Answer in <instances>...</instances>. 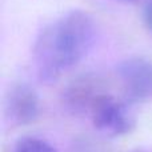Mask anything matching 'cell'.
Here are the masks:
<instances>
[{
    "mask_svg": "<svg viewBox=\"0 0 152 152\" xmlns=\"http://www.w3.org/2000/svg\"><path fill=\"white\" fill-rule=\"evenodd\" d=\"M96 26L88 13L71 11L40 31L32 48V59L40 80L52 83L74 68L91 51Z\"/></svg>",
    "mask_w": 152,
    "mask_h": 152,
    "instance_id": "cell-1",
    "label": "cell"
},
{
    "mask_svg": "<svg viewBox=\"0 0 152 152\" xmlns=\"http://www.w3.org/2000/svg\"><path fill=\"white\" fill-rule=\"evenodd\" d=\"M94 127L108 137L128 135L135 128V118L127 103L102 92L88 110Z\"/></svg>",
    "mask_w": 152,
    "mask_h": 152,
    "instance_id": "cell-2",
    "label": "cell"
},
{
    "mask_svg": "<svg viewBox=\"0 0 152 152\" xmlns=\"http://www.w3.org/2000/svg\"><path fill=\"white\" fill-rule=\"evenodd\" d=\"M118 77L129 103L152 99V61L144 58H128L116 67Z\"/></svg>",
    "mask_w": 152,
    "mask_h": 152,
    "instance_id": "cell-3",
    "label": "cell"
},
{
    "mask_svg": "<svg viewBox=\"0 0 152 152\" xmlns=\"http://www.w3.org/2000/svg\"><path fill=\"white\" fill-rule=\"evenodd\" d=\"M40 115L36 91L24 83L13 84L5 97V116L12 126H28Z\"/></svg>",
    "mask_w": 152,
    "mask_h": 152,
    "instance_id": "cell-4",
    "label": "cell"
},
{
    "mask_svg": "<svg viewBox=\"0 0 152 152\" xmlns=\"http://www.w3.org/2000/svg\"><path fill=\"white\" fill-rule=\"evenodd\" d=\"M102 92L99 80L94 76H83L75 80L67 88L64 94V100L67 105L74 111H87L88 112L94 100Z\"/></svg>",
    "mask_w": 152,
    "mask_h": 152,
    "instance_id": "cell-5",
    "label": "cell"
},
{
    "mask_svg": "<svg viewBox=\"0 0 152 152\" xmlns=\"http://www.w3.org/2000/svg\"><path fill=\"white\" fill-rule=\"evenodd\" d=\"M15 152H58L48 142L35 136H24L18 140Z\"/></svg>",
    "mask_w": 152,
    "mask_h": 152,
    "instance_id": "cell-6",
    "label": "cell"
},
{
    "mask_svg": "<svg viewBox=\"0 0 152 152\" xmlns=\"http://www.w3.org/2000/svg\"><path fill=\"white\" fill-rule=\"evenodd\" d=\"M143 20H144L147 29L150 32H152V0H150L147 3V5H145L144 13H143Z\"/></svg>",
    "mask_w": 152,
    "mask_h": 152,
    "instance_id": "cell-7",
    "label": "cell"
},
{
    "mask_svg": "<svg viewBox=\"0 0 152 152\" xmlns=\"http://www.w3.org/2000/svg\"><path fill=\"white\" fill-rule=\"evenodd\" d=\"M119 1H123V3H139L142 0H119Z\"/></svg>",
    "mask_w": 152,
    "mask_h": 152,
    "instance_id": "cell-8",
    "label": "cell"
},
{
    "mask_svg": "<svg viewBox=\"0 0 152 152\" xmlns=\"http://www.w3.org/2000/svg\"><path fill=\"white\" fill-rule=\"evenodd\" d=\"M136 152H144V151H136Z\"/></svg>",
    "mask_w": 152,
    "mask_h": 152,
    "instance_id": "cell-9",
    "label": "cell"
}]
</instances>
